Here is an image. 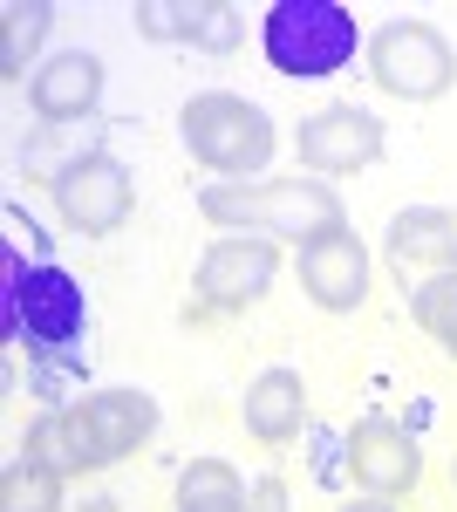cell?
I'll return each instance as SVG.
<instances>
[{"instance_id": "obj_1", "label": "cell", "mask_w": 457, "mask_h": 512, "mask_svg": "<svg viewBox=\"0 0 457 512\" xmlns=\"http://www.w3.org/2000/svg\"><path fill=\"white\" fill-rule=\"evenodd\" d=\"M0 321H7V342L28 349L41 390H55L62 369H82V335H89V301L69 267L55 260H28L21 246H7V267H0Z\"/></svg>"}, {"instance_id": "obj_2", "label": "cell", "mask_w": 457, "mask_h": 512, "mask_svg": "<svg viewBox=\"0 0 457 512\" xmlns=\"http://www.w3.org/2000/svg\"><path fill=\"white\" fill-rule=\"evenodd\" d=\"M198 212L212 226H232V233H267V239H335L348 233V212L335 185H301V178H273V185H205L198 192Z\"/></svg>"}, {"instance_id": "obj_3", "label": "cell", "mask_w": 457, "mask_h": 512, "mask_svg": "<svg viewBox=\"0 0 457 512\" xmlns=\"http://www.w3.org/2000/svg\"><path fill=\"white\" fill-rule=\"evenodd\" d=\"M260 48L280 76L294 82H328L342 76L362 48V28L342 0H273L260 21Z\"/></svg>"}, {"instance_id": "obj_4", "label": "cell", "mask_w": 457, "mask_h": 512, "mask_svg": "<svg viewBox=\"0 0 457 512\" xmlns=\"http://www.w3.org/2000/svg\"><path fill=\"white\" fill-rule=\"evenodd\" d=\"M178 137H185V151L205 171H219V178H253V171H267L273 158V117L260 103H246V96H232V89H198L185 103V117H178Z\"/></svg>"}, {"instance_id": "obj_5", "label": "cell", "mask_w": 457, "mask_h": 512, "mask_svg": "<svg viewBox=\"0 0 457 512\" xmlns=\"http://www.w3.org/2000/svg\"><path fill=\"white\" fill-rule=\"evenodd\" d=\"M369 76H376V89H389L396 103H437L457 82V55L430 21H389V28H376V41H369Z\"/></svg>"}, {"instance_id": "obj_6", "label": "cell", "mask_w": 457, "mask_h": 512, "mask_svg": "<svg viewBox=\"0 0 457 512\" xmlns=\"http://www.w3.org/2000/svg\"><path fill=\"white\" fill-rule=\"evenodd\" d=\"M130 205H137V178H130L110 151H89V158L55 171V212H62V226L82 233V239H110L116 226L130 219Z\"/></svg>"}, {"instance_id": "obj_7", "label": "cell", "mask_w": 457, "mask_h": 512, "mask_svg": "<svg viewBox=\"0 0 457 512\" xmlns=\"http://www.w3.org/2000/svg\"><path fill=\"white\" fill-rule=\"evenodd\" d=\"M280 274V246L260 233H232V239H212L205 246V260H198V294H205V308H253L260 294L273 287Z\"/></svg>"}, {"instance_id": "obj_8", "label": "cell", "mask_w": 457, "mask_h": 512, "mask_svg": "<svg viewBox=\"0 0 457 512\" xmlns=\"http://www.w3.org/2000/svg\"><path fill=\"white\" fill-rule=\"evenodd\" d=\"M301 164L307 171H321V178H342V171H369L382 158V123L369 110H355V103H328V110H314L301 123Z\"/></svg>"}, {"instance_id": "obj_9", "label": "cell", "mask_w": 457, "mask_h": 512, "mask_svg": "<svg viewBox=\"0 0 457 512\" xmlns=\"http://www.w3.org/2000/svg\"><path fill=\"white\" fill-rule=\"evenodd\" d=\"M348 472H355V485H362L369 499H396V492H417L423 451H417V437L403 431V424L362 417V424L348 431Z\"/></svg>"}, {"instance_id": "obj_10", "label": "cell", "mask_w": 457, "mask_h": 512, "mask_svg": "<svg viewBox=\"0 0 457 512\" xmlns=\"http://www.w3.org/2000/svg\"><path fill=\"white\" fill-rule=\"evenodd\" d=\"M137 35L185 41V48H205V55H232L246 41V21L226 0H137Z\"/></svg>"}, {"instance_id": "obj_11", "label": "cell", "mask_w": 457, "mask_h": 512, "mask_svg": "<svg viewBox=\"0 0 457 512\" xmlns=\"http://www.w3.org/2000/svg\"><path fill=\"white\" fill-rule=\"evenodd\" d=\"M301 287H307V301L328 308V315L362 308V301H369V253H362V239L335 233V239L301 246Z\"/></svg>"}, {"instance_id": "obj_12", "label": "cell", "mask_w": 457, "mask_h": 512, "mask_svg": "<svg viewBox=\"0 0 457 512\" xmlns=\"http://www.w3.org/2000/svg\"><path fill=\"white\" fill-rule=\"evenodd\" d=\"M28 96H35L41 123H76V117H89V110L103 103V62L82 55V48H69V55H55L48 69H35Z\"/></svg>"}, {"instance_id": "obj_13", "label": "cell", "mask_w": 457, "mask_h": 512, "mask_svg": "<svg viewBox=\"0 0 457 512\" xmlns=\"http://www.w3.org/2000/svg\"><path fill=\"white\" fill-rule=\"evenodd\" d=\"M21 451L41 458L48 472H62V478H82V472H96V465H110L96 431H89V417H82V403L76 410H41L35 424H28V444Z\"/></svg>"}, {"instance_id": "obj_14", "label": "cell", "mask_w": 457, "mask_h": 512, "mask_svg": "<svg viewBox=\"0 0 457 512\" xmlns=\"http://www.w3.org/2000/svg\"><path fill=\"white\" fill-rule=\"evenodd\" d=\"M389 253L403 267H430V274H457V212L444 205H410L389 219Z\"/></svg>"}, {"instance_id": "obj_15", "label": "cell", "mask_w": 457, "mask_h": 512, "mask_svg": "<svg viewBox=\"0 0 457 512\" xmlns=\"http://www.w3.org/2000/svg\"><path fill=\"white\" fill-rule=\"evenodd\" d=\"M82 417H89V431H96V444H103V458H130L144 437L157 431V403L144 390H96L82 396Z\"/></svg>"}, {"instance_id": "obj_16", "label": "cell", "mask_w": 457, "mask_h": 512, "mask_svg": "<svg viewBox=\"0 0 457 512\" xmlns=\"http://www.w3.org/2000/svg\"><path fill=\"white\" fill-rule=\"evenodd\" d=\"M301 424H307L301 369H267V376H253V390H246V431L260 437V444H287V437H301Z\"/></svg>"}, {"instance_id": "obj_17", "label": "cell", "mask_w": 457, "mask_h": 512, "mask_svg": "<svg viewBox=\"0 0 457 512\" xmlns=\"http://www.w3.org/2000/svg\"><path fill=\"white\" fill-rule=\"evenodd\" d=\"M48 21H55L48 0H7V7H0V82L28 76V55L41 48Z\"/></svg>"}, {"instance_id": "obj_18", "label": "cell", "mask_w": 457, "mask_h": 512, "mask_svg": "<svg viewBox=\"0 0 457 512\" xmlns=\"http://www.w3.org/2000/svg\"><path fill=\"white\" fill-rule=\"evenodd\" d=\"M178 512H246V485L226 458H191L178 472Z\"/></svg>"}, {"instance_id": "obj_19", "label": "cell", "mask_w": 457, "mask_h": 512, "mask_svg": "<svg viewBox=\"0 0 457 512\" xmlns=\"http://www.w3.org/2000/svg\"><path fill=\"white\" fill-rule=\"evenodd\" d=\"M0 512H62V472H48L41 458H14L0 472Z\"/></svg>"}, {"instance_id": "obj_20", "label": "cell", "mask_w": 457, "mask_h": 512, "mask_svg": "<svg viewBox=\"0 0 457 512\" xmlns=\"http://www.w3.org/2000/svg\"><path fill=\"white\" fill-rule=\"evenodd\" d=\"M410 315H417V328L430 335V342H444V349L457 355V274H430L417 287V301H410Z\"/></svg>"}, {"instance_id": "obj_21", "label": "cell", "mask_w": 457, "mask_h": 512, "mask_svg": "<svg viewBox=\"0 0 457 512\" xmlns=\"http://www.w3.org/2000/svg\"><path fill=\"white\" fill-rule=\"evenodd\" d=\"M246 512H287V485H280V478H260V485L246 492Z\"/></svg>"}, {"instance_id": "obj_22", "label": "cell", "mask_w": 457, "mask_h": 512, "mask_svg": "<svg viewBox=\"0 0 457 512\" xmlns=\"http://www.w3.org/2000/svg\"><path fill=\"white\" fill-rule=\"evenodd\" d=\"M342 512H396V506H389V499H348Z\"/></svg>"}, {"instance_id": "obj_23", "label": "cell", "mask_w": 457, "mask_h": 512, "mask_svg": "<svg viewBox=\"0 0 457 512\" xmlns=\"http://www.w3.org/2000/svg\"><path fill=\"white\" fill-rule=\"evenodd\" d=\"M89 512H116V506H110V499H96V506H89Z\"/></svg>"}, {"instance_id": "obj_24", "label": "cell", "mask_w": 457, "mask_h": 512, "mask_svg": "<svg viewBox=\"0 0 457 512\" xmlns=\"http://www.w3.org/2000/svg\"><path fill=\"white\" fill-rule=\"evenodd\" d=\"M451 478H457V465H451Z\"/></svg>"}]
</instances>
